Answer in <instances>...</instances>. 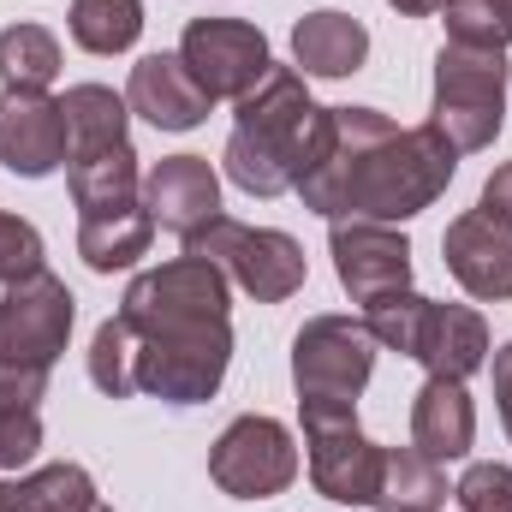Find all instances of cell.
Here are the masks:
<instances>
[{"label":"cell","instance_id":"obj_1","mask_svg":"<svg viewBox=\"0 0 512 512\" xmlns=\"http://www.w3.org/2000/svg\"><path fill=\"white\" fill-rule=\"evenodd\" d=\"M459 173L453 143L435 126H399L382 108H334L322 161L298 179V203L322 221H411Z\"/></svg>","mask_w":512,"mask_h":512},{"label":"cell","instance_id":"obj_2","mask_svg":"<svg viewBox=\"0 0 512 512\" xmlns=\"http://www.w3.org/2000/svg\"><path fill=\"white\" fill-rule=\"evenodd\" d=\"M334 131V108H316L304 90L298 66H268V78L251 96H239L233 137H227V179L245 197H286L298 191V179L322 161Z\"/></svg>","mask_w":512,"mask_h":512},{"label":"cell","instance_id":"obj_3","mask_svg":"<svg viewBox=\"0 0 512 512\" xmlns=\"http://www.w3.org/2000/svg\"><path fill=\"white\" fill-rule=\"evenodd\" d=\"M501 120H507V54L447 42L435 54L429 126L453 143V155H477L501 137Z\"/></svg>","mask_w":512,"mask_h":512},{"label":"cell","instance_id":"obj_4","mask_svg":"<svg viewBox=\"0 0 512 512\" xmlns=\"http://www.w3.org/2000/svg\"><path fill=\"white\" fill-rule=\"evenodd\" d=\"M233 364V316L137 334V393L167 405H203L215 399Z\"/></svg>","mask_w":512,"mask_h":512},{"label":"cell","instance_id":"obj_5","mask_svg":"<svg viewBox=\"0 0 512 512\" xmlns=\"http://www.w3.org/2000/svg\"><path fill=\"white\" fill-rule=\"evenodd\" d=\"M185 256H209L233 286H245L256 304H286L292 292H304V245L280 227H245L233 215H215L203 233L185 239Z\"/></svg>","mask_w":512,"mask_h":512},{"label":"cell","instance_id":"obj_6","mask_svg":"<svg viewBox=\"0 0 512 512\" xmlns=\"http://www.w3.org/2000/svg\"><path fill=\"white\" fill-rule=\"evenodd\" d=\"M298 417H304V447H310V483H316V495L340 501V507H376L387 447H376L358 429V405L310 399V405H298Z\"/></svg>","mask_w":512,"mask_h":512},{"label":"cell","instance_id":"obj_7","mask_svg":"<svg viewBox=\"0 0 512 512\" xmlns=\"http://www.w3.org/2000/svg\"><path fill=\"white\" fill-rule=\"evenodd\" d=\"M233 304V280L209 256H173L161 268H143L120 298L131 334H161V328H191V322H221Z\"/></svg>","mask_w":512,"mask_h":512},{"label":"cell","instance_id":"obj_8","mask_svg":"<svg viewBox=\"0 0 512 512\" xmlns=\"http://www.w3.org/2000/svg\"><path fill=\"white\" fill-rule=\"evenodd\" d=\"M376 376V340L352 316H310L292 340V387L298 405L328 399V405H358V393Z\"/></svg>","mask_w":512,"mask_h":512},{"label":"cell","instance_id":"obj_9","mask_svg":"<svg viewBox=\"0 0 512 512\" xmlns=\"http://www.w3.org/2000/svg\"><path fill=\"white\" fill-rule=\"evenodd\" d=\"M209 477L233 501H274L298 483V441L274 417H233L209 447Z\"/></svg>","mask_w":512,"mask_h":512},{"label":"cell","instance_id":"obj_10","mask_svg":"<svg viewBox=\"0 0 512 512\" xmlns=\"http://www.w3.org/2000/svg\"><path fill=\"white\" fill-rule=\"evenodd\" d=\"M78 322V298L60 274L36 268L30 280H12L0 298V358L30 364V370H54V358L66 352Z\"/></svg>","mask_w":512,"mask_h":512},{"label":"cell","instance_id":"obj_11","mask_svg":"<svg viewBox=\"0 0 512 512\" xmlns=\"http://www.w3.org/2000/svg\"><path fill=\"white\" fill-rule=\"evenodd\" d=\"M179 60L191 66V78L209 90V102H239L268 78L274 54L268 36L245 18H191L179 36Z\"/></svg>","mask_w":512,"mask_h":512},{"label":"cell","instance_id":"obj_12","mask_svg":"<svg viewBox=\"0 0 512 512\" xmlns=\"http://www.w3.org/2000/svg\"><path fill=\"white\" fill-rule=\"evenodd\" d=\"M0 161L18 179H48L72 161L66 108L48 90H0Z\"/></svg>","mask_w":512,"mask_h":512},{"label":"cell","instance_id":"obj_13","mask_svg":"<svg viewBox=\"0 0 512 512\" xmlns=\"http://www.w3.org/2000/svg\"><path fill=\"white\" fill-rule=\"evenodd\" d=\"M328 256H334V274L352 292V304H376L387 292L411 286V239L382 221H334Z\"/></svg>","mask_w":512,"mask_h":512},{"label":"cell","instance_id":"obj_14","mask_svg":"<svg viewBox=\"0 0 512 512\" xmlns=\"http://www.w3.org/2000/svg\"><path fill=\"white\" fill-rule=\"evenodd\" d=\"M143 209L155 227H167L179 245L203 233L221 215V173L203 155H167L143 173Z\"/></svg>","mask_w":512,"mask_h":512},{"label":"cell","instance_id":"obj_15","mask_svg":"<svg viewBox=\"0 0 512 512\" xmlns=\"http://www.w3.org/2000/svg\"><path fill=\"white\" fill-rule=\"evenodd\" d=\"M441 256H447L453 280H459L471 298H483V304H507L512 298V227L507 221H495V215H483V209L447 221Z\"/></svg>","mask_w":512,"mask_h":512},{"label":"cell","instance_id":"obj_16","mask_svg":"<svg viewBox=\"0 0 512 512\" xmlns=\"http://www.w3.org/2000/svg\"><path fill=\"white\" fill-rule=\"evenodd\" d=\"M126 108L137 120H149L155 131H191L209 120V90L191 78V66L173 54H143L131 66V84H126Z\"/></svg>","mask_w":512,"mask_h":512},{"label":"cell","instance_id":"obj_17","mask_svg":"<svg viewBox=\"0 0 512 512\" xmlns=\"http://www.w3.org/2000/svg\"><path fill=\"white\" fill-rule=\"evenodd\" d=\"M411 358L429 376H453V382L477 376L489 364V322H483V310H471V304H435L429 298L423 304V322H417Z\"/></svg>","mask_w":512,"mask_h":512},{"label":"cell","instance_id":"obj_18","mask_svg":"<svg viewBox=\"0 0 512 512\" xmlns=\"http://www.w3.org/2000/svg\"><path fill=\"white\" fill-rule=\"evenodd\" d=\"M364 60H370V30L352 12L322 6L292 24V66L304 78H352L364 72Z\"/></svg>","mask_w":512,"mask_h":512},{"label":"cell","instance_id":"obj_19","mask_svg":"<svg viewBox=\"0 0 512 512\" xmlns=\"http://www.w3.org/2000/svg\"><path fill=\"white\" fill-rule=\"evenodd\" d=\"M477 441V405L465 382L453 376H429L411 399V447L429 459H465Z\"/></svg>","mask_w":512,"mask_h":512},{"label":"cell","instance_id":"obj_20","mask_svg":"<svg viewBox=\"0 0 512 512\" xmlns=\"http://www.w3.org/2000/svg\"><path fill=\"white\" fill-rule=\"evenodd\" d=\"M66 185H72V203L84 215H114L131 209L137 191H143V173H137V149L114 143V149H90V155H72L66 161Z\"/></svg>","mask_w":512,"mask_h":512},{"label":"cell","instance_id":"obj_21","mask_svg":"<svg viewBox=\"0 0 512 512\" xmlns=\"http://www.w3.org/2000/svg\"><path fill=\"white\" fill-rule=\"evenodd\" d=\"M96 501H102L96 495V477L84 465H72V459L0 483V512H90Z\"/></svg>","mask_w":512,"mask_h":512},{"label":"cell","instance_id":"obj_22","mask_svg":"<svg viewBox=\"0 0 512 512\" xmlns=\"http://www.w3.org/2000/svg\"><path fill=\"white\" fill-rule=\"evenodd\" d=\"M149 239H155V221H149L143 203L114 209V215H84V221H78V256H84L96 274L131 268L137 256H149Z\"/></svg>","mask_w":512,"mask_h":512},{"label":"cell","instance_id":"obj_23","mask_svg":"<svg viewBox=\"0 0 512 512\" xmlns=\"http://www.w3.org/2000/svg\"><path fill=\"white\" fill-rule=\"evenodd\" d=\"M66 108V131H72V155H90V149H114V143H131V108L126 96H114L108 84H72L60 96Z\"/></svg>","mask_w":512,"mask_h":512},{"label":"cell","instance_id":"obj_24","mask_svg":"<svg viewBox=\"0 0 512 512\" xmlns=\"http://www.w3.org/2000/svg\"><path fill=\"white\" fill-rule=\"evenodd\" d=\"M447 501V477H441V459L417 453V447H387L382 465V512H441Z\"/></svg>","mask_w":512,"mask_h":512},{"label":"cell","instance_id":"obj_25","mask_svg":"<svg viewBox=\"0 0 512 512\" xmlns=\"http://www.w3.org/2000/svg\"><path fill=\"white\" fill-rule=\"evenodd\" d=\"M60 78V36L42 24L0 30V84L6 90H48Z\"/></svg>","mask_w":512,"mask_h":512},{"label":"cell","instance_id":"obj_26","mask_svg":"<svg viewBox=\"0 0 512 512\" xmlns=\"http://www.w3.org/2000/svg\"><path fill=\"white\" fill-rule=\"evenodd\" d=\"M66 24L84 54H126L143 36V0H72Z\"/></svg>","mask_w":512,"mask_h":512},{"label":"cell","instance_id":"obj_27","mask_svg":"<svg viewBox=\"0 0 512 512\" xmlns=\"http://www.w3.org/2000/svg\"><path fill=\"white\" fill-rule=\"evenodd\" d=\"M90 382L108 399H131L137 393V334L126 328V316H108L90 340Z\"/></svg>","mask_w":512,"mask_h":512},{"label":"cell","instance_id":"obj_28","mask_svg":"<svg viewBox=\"0 0 512 512\" xmlns=\"http://www.w3.org/2000/svg\"><path fill=\"white\" fill-rule=\"evenodd\" d=\"M441 12H447V42L507 54V42H512V6L507 0H447Z\"/></svg>","mask_w":512,"mask_h":512},{"label":"cell","instance_id":"obj_29","mask_svg":"<svg viewBox=\"0 0 512 512\" xmlns=\"http://www.w3.org/2000/svg\"><path fill=\"white\" fill-rule=\"evenodd\" d=\"M423 292H387L376 304H364V328H370V340L387 346V352H399V358H411V346H417V322H423Z\"/></svg>","mask_w":512,"mask_h":512},{"label":"cell","instance_id":"obj_30","mask_svg":"<svg viewBox=\"0 0 512 512\" xmlns=\"http://www.w3.org/2000/svg\"><path fill=\"white\" fill-rule=\"evenodd\" d=\"M453 501H459V512H512V465H495V459L471 465L459 477Z\"/></svg>","mask_w":512,"mask_h":512},{"label":"cell","instance_id":"obj_31","mask_svg":"<svg viewBox=\"0 0 512 512\" xmlns=\"http://www.w3.org/2000/svg\"><path fill=\"white\" fill-rule=\"evenodd\" d=\"M36 268H42V233L0 209V280L12 286V280H30Z\"/></svg>","mask_w":512,"mask_h":512},{"label":"cell","instance_id":"obj_32","mask_svg":"<svg viewBox=\"0 0 512 512\" xmlns=\"http://www.w3.org/2000/svg\"><path fill=\"white\" fill-rule=\"evenodd\" d=\"M42 453V411H0V471H24Z\"/></svg>","mask_w":512,"mask_h":512},{"label":"cell","instance_id":"obj_33","mask_svg":"<svg viewBox=\"0 0 512 512\" xmlns=\"http://www.w3.org/2000/svg\"><path fill=\"white\" fill-rule=\"evenodd\" d=\"M42 393H48V370H30V364L0 358V411H36Z\"/></svg>","mask_w":512,"mask_h":512},{"label":"cell","instance_id":"obj_34","mask_svg":"<svg viewBox=\"0 0 512 512\" xmlns=\"http://www.w3.org/2000/svg\"><path fill=\"white\" fill-rule=\"evenodd\" d=\"M477 209H483V215H495V221H507V227H512V161H507V167H495V173H489V185H483Z\"/></svg>","mask_w":512,"mask_h":512},{"label":"cell","instance_id":"obj_35","mask_svg":"<svg viewBox=\"0 0 512 512\" xmlns=\"http://www.w3.org/2000/svg\"><path fill=\"white\" fill-rule=\"evenodd\" d=\"M495 405H501V429L512 441V340L495 352Z\"/></svg>","mask_w":512,"mask_h":512},{"label":"cell","instance_id":"obj_36","mask_svg":"<svg viewBox=\"0 0 512 512\" xmlns=\"http://www.w3.org/2000/svg\"><path fill=\"white\" fill-rule=\"evenodd\" d=\"M387 6H393L399 18H429V12H441L447 0H387Z\"/></svg>","mask_w":512,"mask_h":512},{"label":"cell","instance_id":"obj_37","mask_svg":"<svg viewBox=\"0 0 512 512\" xmlns=\"http://www.w3.org/2000/svg\"><path fill=\"white\" fill-rule=\"evenodd\" d=\"M90 512H114V507H108V501H96V507H90Z\"/></svg>","mask_w":512,"mask_h":512},{"label":"cell","instance_id":"obj_38","mask_svg":"<svg viewBox=\"0 0 512 512\" xmlns=\"http://www.w3.org/2000/svg\"><path fill=\"white\" fill-rule=\"evenodd\" d=\"M507 6H512V0H507Z\"/></svg>","mask_w":512,"mask_h":512}]
</instances>
